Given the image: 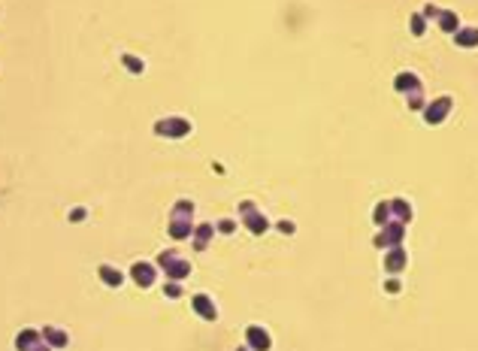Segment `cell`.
I'll return each instance as SVG.
<instances>
[{
  "instance_id": "6da1fadb",
  "label": "cell",
  "mask_w": 478,
  "mask_h": 351,
  "mask_svg": "<svg viewBox=\"0 0 478 351\" xmlns=\"http://www.w3.org/2000/svg\"><path fill=\"white\" fill-rule=\"evenodd\" d=\"M133 273H136V279H139V282H145V285L152 282V270H148V267H136Z\"/></svg>"
},
{
  "instance_id": "7a4b0ae2",
  "label": "cell",
  "mask_w": 478,
  "mask_h": 351,
  "mask_svg": "<svg viewBox=\"0 0 478 351\" xmlns=\"http://www.w3.org/2000/svg\"><path fill=\"white\" fill-rule=\"evenodd\" d=\"M100 273H103V279H106V282H112V285H115V282H121V276H115V270H109V267H103Z\"/></svg>"
}]
</instances>
